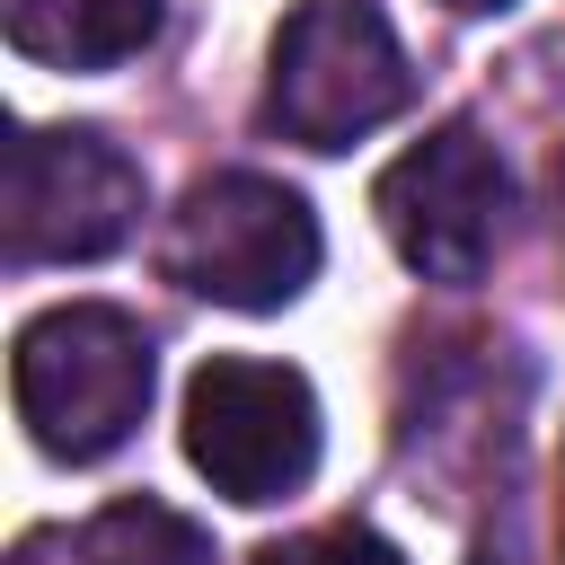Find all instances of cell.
<instances>
[{
	"mask_svg": "<svg viewBox=\"0 0 565 565\" xmlns=\"http://www.w3.org/2000/svg\"><path fill=\"white\" fill-rule=\"evenodd\" d=\"M9 397H18V424H26L35 450L88 468V459L124 450L141 406H150V335L124 309H106V300L44 309L18 335Z\"/></svg>",
	"mask_w": 565,
	"mask_h": 565,
	"instance_id": "cell-1",
	"label": "cell"
},
{
	"mask_svg": "<svg viewBox=\"0 0 565 565\" xmlns=\"http://www.w3.org/2000/svg\"><path fill=\"white\" fill-rule=\"evenodd\" d=\"M406 53L380 18V0H300L274 35V79H265V124L291 132L300 150H344L380 132L406 106Z\"/></svg>",
	"mask_w": 565,
	"mask_h": 565,
	"instance_id": "cell-2",
	"label": "cell"
},
{
	"mask_svg": "<svg viewBox=\"0 0 565 565\" xmlns=\"http://www.w3.org/2000/svg\"><path fill=\"white\" fill-rule=\"evenodd\" d=\"M159 265L185 291L221 300V309H282L318 274V221H309V203L291 185L230 168V177H203L177 203Z\"/></svg>",
	"mask_w": 565,
	"mask_h": 565,
	"instance_id": "cell-3",
	"label": "cell"
},
{
	"mask_svg": "<svg viewBox=\"0 0 565 565\" xmlns=\"http://www.w3.org/2000/svg\"><path fill=\"white\" fill-rule=\"evenodd\" d=\"M327 424H318V388L291 362H247V353H212L185 388V459L230 494V503H282L318 477Z\"/></svg>",
	"mask_w": 565,
	"mask_h": 565,
	"instance_id": "cell-4",
	"label": "cell"
},
{
	"mask_svg": "<svg viewBox=\"0 0 565 565\" xmlns=\"http://www.w3.org/2000/svg\"><path fill=\"white\" fill-rule=\"evenodd\" d=\"M141 221V168L79 124L18 132L9 150V256L18 265H88L124 247Z\"/></svg>",
	"mask_w": 565,
	"mask_h": 565,
	"instance_id": "cell-5",
	"label": "cell"
},
{
	"mask_svg": "<svg viewBox=\"0 0 565 565\" xmlns=\"http://www.w3.org/2000/svg\"><path fill=\"white\" fill-rule=\"evenodd\" d=\"M380 230L397 238V256L433 282H477L503 247V212H512V177L494 159V141L477 124H441L433 141H415L388 177H380Z\"/></svg>",
	"mask_w": 565,
	"mask_h": 565,
	"instance_id": "cell-6",
	"label": "cell"
},
{
	"mask_svg": "<svg viewBox=\"0 0 565 565\" xmlns=\"http://www.w3.org/2000/svg\"><path fill=\"white\" fill-rule=\"evenodd\" d=\"M159 35V0H9V44L53 71H115Z\"/></svg>",
	"mask_w": 565,
	"mask_h": 565,
	"instance_id": "cell-7",
	"label": "cell"
},
{
	"mask_svg": "<svg viewBox=\"0 0 565 565\" xmlns=\"http://www.w3.org/2000/svg\"><path fill=\"white\" fill-rule=\"evenodd\" d=\"M53 556H62V565H212L203 530L177 521L168 503H115V512H97L88 530L53 539ZM18 565H44V547H26Z\"/></svg>",
	"mask_w": 565,
	"mask_h": 565,
	"instance_id": "cell-8",
	"label": "cell"
},
{
	"mask_svg": "<svg viewBox=\"0 0 565 565\" xmlns=\"http://www.w3.org/2000/svg\"><path fill=\"white\" fill-rule=\"evenodd\" d=\"M256 565H406L380 530H362V521H335V530H309V539H282V547H265Z\"/></svg>",
	"mask_w": 565,
	"mask_h": 565,
	"instance_id": "cell-9",
	"label": "cell"
},
{
	"mask_svg": "<svg viewBox=\"0 0 565 565\" xmlns=\"http://www.w3.org/2000/svg\"><path fill=\"white\" fill-rule=\"evenodd\" d=\"M556 247H565V150H556Z\"/></svg>",
	"mask_w": 565,
	"mask_h": 565,
	"instance_id": "cell-10",
	"label": "cell"
},
{
	"mask_svg": "<svg viewBox=\"0 0 565 565\" xmlns=\"http://www.w3.org/2000/svg\"><path fill=\"white\" fill-rule=\"evenodd\" d=\"M450 9H512V0H450Z\"/></svg>",
	"mask_w": 565,
	"mask_h": 565,
	"instance_id": "cell-11",
	"label": "cell"
}]
</instances>
